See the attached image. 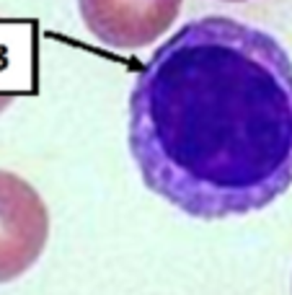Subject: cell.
<instances>
[{
	"instance_id": "obj_1",
	"label": "cell",
	"mask_w": 292,
	"mask_h": 295,
	"mask_svg": "<svg viewBox=\"0 0 292 295\" xmlns=\"http://www.w3.org/2000/svg\"><path fill=\"white\" fill-rule=\"evenodd\" d=\"M130 150L150 192L202 220L269 207L292 186V60L228 16L184 24L137 73Z\"/></svg>"
},
{
	"instance_id": "obj_3",
	"label": "cell",
	"mask_w": 292,
	"mask_h": 295,
	"mask_svg": "<svg viewBox=\"0 0 292 295\" xmlns=\"http://www.w3.org/2000/svg\"><path fill=\"white\" fill-rule=\"evenodd\" d=\"M78 11L96 42L130 52L152 44L176 24L181 0H78Z\"/></svg>"
},
{
	"instance_id": "obj_4",
	"label": "cell",
	"mask_w": 292,
	"mask_h": 295,
	"mask_svg": "<svg viewBox=\"0 0 292 295\" xmlns=\"http://www.w3.org/2000/svg\"><path fill=\"white\" fill-rule=\"evenodd\" d=\"M36 21L0 19V112L26 93H36Z\"/></svg>"
},
{
	"instance_id": "obj_5",
	"label": "cell",
	"mask_w": 292,
	"mask_h": 295,
	"mask_svg": "<svg viewBox=\"0 0 292 295\" xmlns=\"http://www.w3.org/2000/svg\"><path fill=\"white\" fill-rule=\"evenodd\" d=\"M225 3H243V0H225Z\"/></svg>"
},
{
	"instance_id": "obj_2",
	"label": "cell",
	"mask_w": 292,
	"mask_h": 295,
	"mask_svg": "<svg viewBox=\"0 0 292 295\" xmlns=\"http://www.w3.org/2000/svg\"><path fill=\"white\" fill-rule=\"evenodd\" d=\"M50 241V210L18 174L0 168V285L24 277Z\"/></svg>"
}]
</instances>
